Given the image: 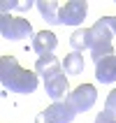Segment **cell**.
Wrapping results in <instances>:
<instances>
[{
	"instance_id": "obj_1",
	"label": "cell",
	"mask_w": 116,
	"mask_h": 123,
	"mask_svg": "<svg viewBox=\"0 0 116 123\" xmlns=\"http://www.w3.org/2000/svg\"><path fill=\"white\" fill-rule=\"evenodd\" d=\"M0 81H2V88L9 91V93L28 95V93L37 91L40 79H37L35 72L21 68L14 56H2L0 58Z\"/></svg>"
},
{
	"instance_id": "obj_2",
	"label": "cell",
	"mask_w": 116,
	"mask_h": 123,
	"mask_svg": "<svg viewBox=\"0 0 116 123\" xmlns=\"http://www.w3.org/2000/svg\"><path fill=\"white\" fill-rule=\"evenodd\" d=\"M111 37H114V33H111V28H109V23H107L104 16H100V19L88 28V49H91V58L95 63H100L104 56L114 54Z\"/></svg>"
},
{
	"instance_id": "obj_3",
	"label": "cell",
	"mask_w": 116,
	"mask_h": 123,
	"mask_svg": "<svg viewBox=\"0 0 116 123\" xmlns=\"http://www.w3.org/2000/svg\"><path fill=\"white\" fill-rule=\"evenodd\" d=\"M0 35L5 40H28V37H35L30 21L12 16V14H2L0 16Z\"/></svg>"
},
{
	"instance_id": "obj_4",
	"label": "cell",
	"mask_w": 116,
	"mask_h": 123,
	"mask_svg": "<svg viewBox=\"0 0 116 123\" xmlns=\"http://www.w3.org/2000/svg\"><path fill=\"white\" fill-rule=\"evenodd\" d=\"M77 116V111L72 109V105L65 102H54L51 107H47L44 111H40L35 116V123H72Z\"/></svg>"
},
{
	"instance_id": "obj_5",
	"label": "cell",
	"mask_w": 116,
	"mask_h": 123,
	"mask_svg": "<svg viewBox=\"0 0 116 123\" xmlns=\"http://www.w3.org/2000/svg\"><path fill=\"white\" fill-rule=\"evenodd\" d=\"M98 100V91L95 86H91V84H81V86H77L72 93L67 95V102L72 105V109L77 114H81V111H88Z\"/></svg>"
},
{
	"instance_id": "obj_6",
	"label": "cell",
	"mask_w": 116,
	"mask_h": 123,
	"mask_svg": "<svg viewBox=\"0 0 116 123\" xmlns=\"http://www.w3.org/2000/svg\"><path fill=\"white\" fill-rule=\"evenodd\" d=\"M86 12H88L86 0H70L61 7L58 21H61V26H79L86 19Z\"/></svg>"
},
{
	"instance_id": "obj_7",
	"label": "cell",
	"mask_w": 116,
	"mask_h": 123,
	"mask_svg": "<svg viewBox=\"0 0 116 123\" xmlns=\"http://www.w3.org/2000/svg\"><path fill=\"white\" fill-rule=\"evenodd\" d=\"M44 88H47V95L54 100V102H65L70 95V84H67V77L65 72H56L51 74L49 79H44Z\"/></svg>"
},
{
	"instance_id": "obj_8",
	"label": "cell",
	"mask_w": 116,
	"mask_h": 123,
	"mask_svg": "<svg viewBox=\"0 0 116 123\" xmlns=\"http://www.w3.org/2000/svg\"><path fill=\"white\" fill-rule=\"evenodd\" d=\"M56 47H58V37H56L51 30H40V33H35V37H33L35 54L49 56V54H54V51H56Z\"/></svg>"
},
{
	"instance_id": "obj_9",
	"label": "cell",
	"mask_w": 116,
	"mask_h": 123,
	"mask_svg": "<svg viewBox=\"0 0 116 123\" xmlns=\"http://www.w3.org/2000/svg\"><path fill=\"white\" fill-rule=\"evenodd\" d=\"M95 79L102 84H114L116 81V56H104L100 63H95Z\"/></svg>"
},
{
	"instance_id": "obj_10",
	"label": "cell",
	"mask_w": 116,
	"mask_h": 123,
	"mask_svg": "<svg viewBox=\"0 0 116 123\" xmlns=\"http://www.w3.org/2000/svg\"><path fill=\"white\" fill-rule=\"evenodd\" d=\"M35 72L42 77V79H49L51 74H56V72H61V63H58V58L56 56H40L37 58V63H35Z\"/></svg>"
},
{
	"instance_id": "obj_11",
	"label": "cell",
	"mask_w": 116,
	"mask_h": 123,
	"mask_svg": "<svg viewBox=\"0 0 116 123\" xmlns=\"http://www.w3.org/2000/svg\"><path fill=\"white\" fill-rule=\"evenodd\" d=\"M37 9H40L42 19L47 21L49 26H61V21H58L61 5H58L56 0H37Z\"/></svg>"
},
{
	"instance_id": "obj_12",
	"label": "cell",
	"mask_w": 116,
	"mask_h": 123,
	"mask_svg": "<svg viewBox=\"0 0 116 123\" xmlns=\"http://www.w3.org/2000/svg\"><path fill=\"white\" fill-rule=\"evenodd\" d=\"M63 68H65V74H81L84 68H86V63H84V56L72 51L70 56H65V63H63Z\"/></svg>"
},
{
	"instance_id": "obj_13",
	"label": "cell",
	"mask_w": 116,
	"mask_h": 123,
	"mask_svg": "<svg viewBox=\"0 0 116 123\" xmlns=\"http://www.w3.org/2000/svg\"><path fill=\"white\" fill-rule=\"evenodd\" d=\"M70 47H72V51H77V54H81L84 49H88V28L74 30L72 37H70Z\"/></svg>"
},
{
	"instance_id": "obj_14",
	"label": "cell",
	"mask_w": 116,
	"mask_h": 123,
	"mask_svg": "<svg viewBox=\"0 0 116 123\" xmlns=\"http://www.w3.org/2000/svg\"><path fill=\"white\" fill-rule=\"evenodd\" d=\"M30 7H33V0H7V2H2V14H7V9L23 12V9H30Z\"/></svg>"
},
{
	"instance_id": "obj_15",
	"label": "cell",
	"mask_w": 116,
	"mask_h": 123,
	"mask_svg": "<svg viewBox=\"0 0 116 123\" xmlns=\"http://www.w3.org/2000/svg\"><path fill=\"white\" fill-rule=\"evenodd\" d=\"M93 123H116V116L111 114V111L104 109V111H100V114L95 116V121H93Z\"/></svg>"
},
{
	"instance_id": "obj_16",
	"label": "cell",
	"mask_w": 116,
	"mask_h": 123,
	"mask_svg": "<svg viewBox=\"0 0 116 123\" xmlns=\"http://www.w3.org/2000/svg\"><path fill=\"white\" fill-rule=\"evenodd\" d=\"M104 109H107V111H111V114L116 116V88L111 91L109 95H107V102H104Z\"/></svg>"
},
{
	"instance_id": "obj_17",
	"label": "cell",
	"mask_w": 116,
	"mask_h": 123,
	"mask_svg": "<svg viewBox=\"0 0 116 123\" xmlns=\"http://www.w3.org/2000/svg\"><path fill=\"white\" fill-rule=\"evenodd\" d=\"M107 19V23H109V28H111V33L116 35V16H104Z\"/></svg>"
}]
</instances>
